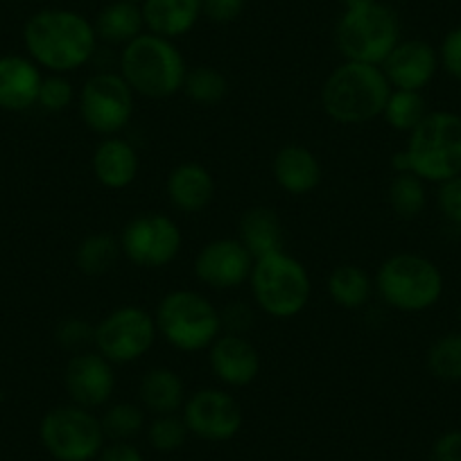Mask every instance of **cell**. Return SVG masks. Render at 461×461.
I'll use <instances>...</instances> for the list:
<instances>
[{
	"instance_id": "cell-1",
	"label": "cell",
	"mask_w": 461,
	"mask_h": 461,
	"mask_svg": "<svg viewBox=\"0 0 461 461\" xmlns=\"http://www.w3.org/2000/svg\"><path fill=\"white\" fill-rule=\"evenodd\" d=\"M93 21L66 7H46L25 21L23 46L28 57L55 75H68L91 61L97 48Z\"/></svg>"
},
{
	"instance_id": "cell-2",
	"label": "cell",
	"mask_w": 461,
	"mask_h": 461,
	"mask_svg": "<svg viewBox=\"0 0 461 461\" xmlns=\"http://www.w3.org/2000/svg\"><path fill=\"white\" fill-rule=\"evenodd\" d=\"M392 95V84L380 66L344 61L321 86V106L330 121L346 127L380 118Z\"/></svg>"
},
{
	"instance_id": "cell-3",
	"label": "cell",
	"mask_w": 461,
	"mask_h": 461,
	"mask_svg": "<svg viewBox=\"0 0 461 461\" xmlns=\"http://www.w3.org/2000/svg\"><path fill=\"white\" fill-rule=\"evenodd\" d=\"M185 66L184 55L175 41L158 34L143 32L122 46L121 75L127 79L136 95L149 100H166L184 88Z\"/></svg>"
},
{
	"instance_id": "cell-4",
	"label": "cell",
	"mask_w": 461,
	"mask_h": 461,
	"mask_svg": "<svg viewBox=\"0 0 461 461\" xmlns=\"http://www.w3.org/2000/svg\"><path fill=\"white\" fill-rule=\"evenodd\" d=\"M411 175L425 184H443L461 175V115L455 111H429L410 131L405 145Z\"/></svg>"
},
{
	"instance_id": "cell-5",
	"label": "cell",
	"mask_w": 461,
	"mask_h": 461,
	"mask_svg": "<svg viewBox=\"0 0 461 461\" xmlns=\"http://www.w3.org/2000/svg\"><path fill=\"white\" fill-rule=\"evenodd\" d=\"M157 330L181 353L208 351L221 335L220 310L208 296L194 290H172L154 310Z\"/></svg>"
},
{
	"instance_id": "cell-6",
	"label": "cell",
	"mask_w": 461,
	"mask_h": 461,
	"mask_svg": "<svg viewBox=\"0 0 461 461\" xmlns=\"http://www.w3.org/2000/svg\"><path fill=\"white\" fill-rule=\"evenodd\" d=\"M375 292L398 312H425L443 296V274L420 254L401 251L383 260L375 274Z\"/></svg>"
},
{
	"instance_id": "cell-7",
	"label": "cell",
	"mask_w": 461,
	"mask_h": 461,
	"mask_svg": "<svg viewBox=\"0 0 461 461\" xmlns=\"http://www.w3.org/2000/svg\"><path fill=\"white\" fill-rule=\"evenodd\" d=\"M254 303L272 319H292L301 314L312 294V281L301 260L285 251L254 260L249 276Z\"/></svg>"
},
{
	"instance_id": "cell-8",
	"label": "cell",
	"mask_w": 461,
	"mask_h": 461,
	"mask_svg": "<svg viewBox=\"0 0 461 461\" xmlns=\"http://www.w3.org/2000/svg\"><path fill=\"white\" fill-rule=\"evenodd\" d=\"M398 41H401L398 14L380 0L357 10H344L337 21L335 46L344 61L383 66Z\"/></svg>"
},
{
	"instance_id": "cell-9",
	"label": "cell",
	"mask_w": 461,
	"mask_h": 461,
	"mask_svg": "<svg viewBox=\"0 0 461 461\" xmlns=\"http://www.w3.org/2000/svg\"><path fill=\"white\" fill-rule=\"evenodd\" d=\"M39 438L57 461H95L106 446L100 416L75 402L48 410L39 423Z\"/></svg>"
},
{
	"instance_id": "cell-10",
	"label": "cell",
	"mask_w": 461,
	"mask_h": 461,
	"mask_svg": "<svg viewBox=\"0 0 461 461\" xmlns=\"http://www.w3.org/2000/svg\"><path fill=\"white\" fill-rule=\"evenodd\" d=\"M158 330L154 314L139 305H121L95 323L93 348L111 365H131L152 351Z\"/></svg>"
},
{
	"instance_id": "cell-11",
	"label": "cell",
	"mask_w": 461,
	"mask_h": 461,
	"mask_svg": "<svg viewBox=\"0 0 461 461\" xmlns=\"http://www.w3.org/2000/svg\"><path fill=\"white\" fill-rule=\"evenodd\" d=\"M136 93L121 73H95L77 91L84 125L100 136H118L131 122Z\"/></svg>"
},
{
	"instance_id": "cell-12",
	"label": "cell",
	"mask_w": 461,
	"mask_h": 461,
	"mask_svg": "<svg viewBox=\"0 0 461 461\" xmlns=\"http://www.w3.org/2000/svg\"><path fill=\"white\" fill-rule=\"evenodd\" d=\"M122 256L143 269L167 267L184 247L181 229L170 215L143 212L125 224L121 233Z\"/></svg>"
},
{
	"instance_id": "cell-13",
	"label": "cell",
	"mask_w": 461,
	"mask_h": 461,
	"mask_svg": "<svg viewBox=\"0 0 461 461\" xmlns=\"http://www.w3.org/2000/svg\"><path fill=\"white\" fill-rule=\"evenodd\" d=\"M181 416L190 434L211 443L230 441L245 423L240 402L229 392L215 387H203L185 398Z\"/></svg>"
},
{
	"instance_id": "cell-14",
	"label": "cell",
	"mask_w": 461,
	"mask_h": 461,
	"mask_svg": "<svg viewBox=\"0 0 461 461\" xmlns=\"http://www.w3.org/2000/svg\"><path fill=\"white\" fill-rule=\"evenodd\" d=\"M254 256L238 238H217L206 242L194 258V276L212 290H236L249 283Z\"/></svg>"
},
{
	"instance_id": "cell-15",
	"label": "cell",
	"mask_w": 461,
	"mask_h": 461,
	"mask_svg": "<svg viewBox=\"0 0 461 461\" xmlns=\"http://www.w3.org/2000/svg\"><path fill=\"white\" fill-rule=\"evenodd\" d=\"M70 402L86 410H100L115 392L113 365L97 351L75 353L64 371Z\"/></svg>"
},
{
	"instance_id": "cell-16",
	"label": "cell",
	"mask_w": 461,
	"mask_h": 461,
	"mask_svg": "<svg viewBox=\"0 0 461 461\" xmlns=\"http://www.w3.org/2000/svg\"><path fill=\"white\" fill-rule=\"evenodd\" d=\"M208 365L221 384L249 387L260 375V353L245 335L221 332L208 348Z\"/></svg>"
},
{
	"instance_id": "cell-17",
	"label": "cell",
	"mask_w": 461,
	"mask_h": 461,
	"mask_svg": "<svg viewBox=\"0 0 461 461\" xmlns=\"http://www.w3.org/2000/svg\"><path fill=\"white\" fill-rule=\"evenodd\" d=\"M380 68L387 75L392 88L423 91L437 77L441 64H438V50L432 43L423 39H407V41L401 39Z\"/></svg>"
},
{
	"instance_id": "cell-18",
	"label": "cell",
	"mask_w": 461,
	"mask_h": 461,
	"mask_svg": "<svg viewBox=\"0 0 461 461\" xmlns=\"http://www.w3.org/2000/svg\"><path fill=\"white\" fill-rule=\"evenodd\" d=\"M43 73L28 55L0 57V109L21 113L37 106Z\"/></svg>"
},
{
	"instance_id": "cell-19",
	"label": "cell",
	"mask_w": 461,
	"mask_h": 461,
	"mask_svg": "<svg viewBox=\"0 0 461 461\" xmlns=\"http://www.w3.org/2000/svg\"><path fill=\"white\" fill-rule=\"evenodd\" d=\"M91 167L100 185L109 190H125L140 172L139 149L122 136H106L93 152Z\"/></svg>"
},
{
	"instance_id": "cell-20",
	"label": "cell",
	"mask_w": 461,
	"mask_h": 461,
	"mask_svg": "<svg viewBox=\"0 0 461 461\" xmlns=\"http://www.w3.org/2000/svg\"><path fill=\"white\" fill-rule=\"evenodd\" d=\"M166 194L175 211L194 215V212L206 211L215 199V179H212L211 170L202 163H179L167 175Z\"/></svg>"
},
{
	"instance_id": "cell-21",
	"label": "cell",
	"mask_w": 461,
	"mask_h": 461,
	"mask_svg": "<svg viewBox=\"0 0 461 461\" xmlns=\"http://www.w3.org/2000/svg\"><path fill=\"white\" fill-rule=\"evenodd\" d=\"M272 175L278 188L290 194H308L319 188L323 179L321 163L317 154L305 145H285L272 161Z\"/></svg>"
},
{
	"instance_id": "cell-22",
	"label": "cell",
	"mask_w": 461,
	"mask_h": 461,
	"mask_svg": "<svg viewBox=\"0 0 461 461\" xmlns=\"http://www.w3.org/2000/svg\"><path fill=\"white\" fill-rule=\"evenodd\" d=\"M145 32L163 39L185 37L202 19V0H145L143 5Z\"/></svg>"
},
{
	"instance_id": "cell-23",
	"label": "cell",
	"mask_w": 461,
	"mask_h": 461,
	"mask_svg": "<svg viewBox=\"0 0 461 461\" xmlns=\"http://www.w3.org/2000/svg\"><path fill=\"white\" fill-rule=\"evenodd\" d=\"M238 240L247 247L254 260L263 258L276 251H285V226L274 208L254 206L242 215Z\"/></svg>"
},
{
	"instance_id": "cell-24",
	"label": "cell",
	"mask_w": 461,
	"mask_h": 461,
	"mask_svg": "<svg viewBox=\"0 0 461 461\" xmlns=\"http://www.w3.org/2000/svg\"><path fill=\"white\" fill-rule=\"evenodd\" d=\"M139 398L145 411H152L154 416H166L184 410L188 396H185L184 380L175 369L154 366L140 378Z\"/></svg>"
},
{
	"instance_id": "cell-25",
	"label": "cell",
	"mask_w": 461,
	"mask_h": 461,
	"mask_svg": "<svg viewBox=\"0 0 461 461\" xmlns=\"http://www.w3.org/2000/svg\"><path fill=\"white\" fill-rule=\"evenodd\" d=\"M93 25L100 41L115 43V46H127L145 32L143 10L122 0H111L109 5L102 7Z\"/></svg>"
},
{
	"instance_id": "cell-26",
	"label": "cell",
	"mask_w": 461,
	"mask_h": 461,
	"mask_svg": "<svg viewBox=\"0 0 461 461\" xmlns=\"http://www.w3.org/2000/svg\"><path fill=\"white\" fill-rule=\"evenodd\" d=\"M375 292L374 278L360 265H337L328 276V296L344 310H360L371 301Z\"/></svg>"
},
{
	"instance_id": "cell-27",
	"label": "cell",
	"mask_w": 461,
	"mask_h": 461,
	"mask_svg": "<svg viewBox=\"0 0 461 461\" xmlns=\"http://www.w3.org/2000/svg\"><path fill=\"white\" fill-rule=\"evenodd\" d=\"M121 238L111 233H91L84 238L75 251V265L84 276H104L121 260Z\"/></svg>"
},
{
	"instance_id": "cell-28",
	"label": "cell",
	"mask_w": 461,
	"mask_h": 461,
	"mask_svg": "<svg viewBox=\"0 0 461 461\" xmlns=\"http://www.w3.org/2000/svg\"><path fill=\"white\" fill-rule=\"evenodd\" d=\"M428 102H425L423 91H405V88H392L387 104H384L383 118L392 130L405 131L410 134L411 130L420 125L425 115H428Z\"/></svg>"
},
{
	"instance_id": "cell-29",
	"label": "cell",
	"mask_w": 461,
	"mask_h": 461,
	"mask_svg": "<svg viewBox=\"0 0 461 461\" xmlns=\"http://www.w3.org/2000/svg\"><path fill=\"white\" fill-rule=\"evenodd\" d=\"M387 199L392 211L396 212L401 220H416L423 215L425 206H428V188L420 176L411 175V172H402L392 179L387 188Z\"/></svg>"
},
{
	"instance_id": "cell-30",
	"label": "cell",
	"mask_w": 461,
	"mask_h": 461,
	"mask_svg": "<svg viewBox=\"0 0 461 461\" xmlns=\"http://www.w3.org/2000/svg\"><path fill=\"white\" fill-rule=\"evenodd\" d=\"M229 88V79L221 70L212 68V66H197V68H188L181 91L194 104L217 106L226 100Z\"/></svg>"
},
{
	"instance_id": "cell-31",
	"label": "cell",
	"mask_w": 461,
	"mask_h": 461,
	"mask_svg": "<svg viewBox=\"0 0 461 461\" xmlns=\"http://www.w3.org/2000/svg\"><path fill=\"white\" fill-rule=\"evenodd\" d=\"M428 371L441 383H461V332H446L429 346Z\"/></svg>"
},
{
	"instance_id": "cell-32",
	"label": "cell",
	"mask_w": 461,
	"mask_h": 461,
	"mask_svg": "<svg viewBox=\"0 0 461 461\" xmlns=\"http://www.w3.org/2000/svg\"><path fill=\"white\" fill-rule=\"evenodd\" d=\"M109 441H131L145 428V410L136 402H115L100 416Z\"/></svg>"
},
{
	"instance_id": "cell-33",
	"label": "cell",
	"mask_w": 461,
	"mask_h": 461,
	"mask_svg": "<svg viewBox=\"0 0 461 461\" xmlns=\"http://www.w3.org/2000/svg\"><path fill=\"white\" fill-rule=\"evenodd\" d=\"M188 425H185L184 416L166 414L154 416V420L148 428V441L157 452L170 455L184 447L185 438H188Z\"/></svg>"
},
{
	"instance_id": "cell-34",
	"label": "cell",
	"mask_w": 461,
	"mask_h": 461,
	"mask_svg": "<svg viewBox=\"0 0 461 461\" xmlns=\"http://www.w3.org/2000/svg\"><path fill=\"white\" fill-rule=\"evenodd\" d=\"M75 88L66 75H43L41 88H39L37 106H41L48 113H61L68 109L75 100Z\"/></svg>"
},
{
	"instance_id": "cell-35",
	"label": "cell",
	"mask_w": 461,
	"mask_h": 461,
	"mask_svg": "<svg viewBox=\"0 0 461 461\" xmlns=\"http://www.w3.org/2000/svg\"><path fill=\"white\" fill-rule=\"evenodd\" d=\"M55 335L61 348H66V351H70L75 356V353L88 351V346H93L95 326H91L82 317H66L59 321Z\"/></svg>"
},
{
	"instance_id": "cell-36",
	"label": "cell",
	"mask_w": 461,
	"mask_h": 461,
	"mask_svg": "<svg viewBox=\"0 0 461 461\" xmlns=\"http://www.w3.org/2000/svg\"><path fill=\"white\" fill-rule=\"evenodd\" d=\"M437 206L450 224L461 226V175L438 184Z\"/></svg>"
},
{
	"instance_id": "cell-37",
	"label": "cell",
	"mask_w": 461,
	"mask_h": 461,
	"mask_svg": "<svg viewBox=\"0 0 461 461\" xmlns=\"http://www.w3.org/2000/svg\"><path fill=\"white\" fill-rule=\"evenodd\" d=\"M247 0H202V16L211 23L230 25L245 14Z\"/></svg>"
},
{
	"instance_id": "cell-38",
	"label": "cell",
	"mask_w": 461,
	"mask_h": 461,
	"mask_svg": "<svg viewBox=\"0 0 461 461\" xmlns=\"http://www.w3.org/2000/svg\"><path fill=\"white\" fill-rule=\"evenodd\" d=\"M438 50V64L441 68L450 75L452 79L461 82V25L452 28L450 32L443 37Z\"/></svg>"
},
{
	"instance_id": "cell-39",
	"label": "cell",
	"mask_w": 461,
	"mask_h": 461,
	"mask_svg": "<svg viewBox=\"0 0 461 461\" xmlns=\"http://www.w3.org/2000/svg\"><path fill=\"white\" fill-rule=\"evenodd\" d=\"M429 461H461V429H447L429 450Z\"/></svg>"
},
{
	"instance_id": "cell-40",
	"label": "cell",
	"mask_w": 461,
	"mask_h": 461,
	"mask_svg": "<svg viewBox=\"0 0 461 461\" xmlns=\"http://www.w3.org/2000/svg\"><path fill=\"white\" fill-rule=\"evenodd\" d=\"M220 317L221 332H238V335H242L251 326V310L242 301H238L230 308H226L224 312H220Z\"/></svg>"
},
{
	"instance_id": "cell-41",
	"label": "cell",
	"mask_w": 461,
	"mask_h": 461,
	"mask_svg": "<svg viewBox=\"0 0 461 461\" xmlns=\"http://www.w3.org/2000/svg\"><path fill=\"white\" fill-rule=\"evenodd\" d=\"M95 461H145L143 452L130 441H111L102 447Z\"/></svg>"
},
{
	"instance_id": "cell-42",
	"label": "cell",
	"mask_w": 461,
	"mask_h": 461,
	"mask_svg": "<svg viewBox=\"0 0 461 461\" xmlns=\"http://www.w3.org/2000/svg\"><path fill=\"white\" fill-rule=\"evenodd\" d=\"M341 3H344V10H357V7L371 5L375 0H341Z\"/></svg>"
},
{
	"instance_id": "cell-43",
	"label": "cell",
	"mask_w": 461,
	"mask_h": 461,
	"mask_svg": "<svg viewBox=\"0 0 461 461\" xmlns=\"http://www.w3.org/2000/svg\"><path fill=\"white\" fill-rule=\"evenodd\" d=\"M122 3H131V5H143V3H145V0H122Z\"/></svg>"
},
{
	"instance_id": "cell-44",
	"label": "cell",
	"mask_w": 461,
	"mask_h": 461,
	"mask_svg": "<svg viewBox=\"0 0 461 461\" xmlns=\"http://www.w3.org/2000/svg\"><path fill=\"white\" fill-rule=\"evenodd\" d=\"M459 319H461V310H459Z\"/></svg>"
}]
</instances>
